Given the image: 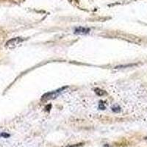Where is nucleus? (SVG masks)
<instances>
[{
    "label": "nucleus",
    "instance_id": "nucleus-6",
    "mask_svg": "<svg viewBox=\"0 0 147 147\" xmlns=\"http://www.w3.org/2000/svg\"><path fill=\"white\" fill-rule=\"evenodd\" d=\"M0 137L4 138H7L10 137V135L6 133V132H2V133H0Z\"/></svg>",
    "mask_w": 147,
    "mask_h": 147
},
{
    "label": "nucleus",
    "instance_id": "nucleus-3",
    "mask_svg": "<svg viewBox=\"0 0 147 147\" xmlns=\"http://www.w3.org/2000/svg\"><path fill=\"white\" fill-rule=\"evenodd\" d=\"M90 31V28H88V27H77L74 29V33L76 34V35H86V34H88Z\"/></svg>",
    "mask_w": 147,
    "mask_h": 147
},
{
    "label": "nucleus",
    "instance_id": "nucleus-8",
    "mask_svg": "<svg viewBox=\"0 0 147 147\" xmlns=\"http://www.w3.org/2000/svg\"><path fill=\"white\" fill-rule=\"evenodd\" d=\"M81 145H82V144H77V145L70 146H67V147H78V146H81Z\"/></svg>",
    "mask_w": 147,
    "mask_h": 147
},
{
    "label": "nucleus",
    "instance_id": "nucleus-7",
    "mask_svg": "<svg viewBox=\"0 0 147 147\" xmlns=\"http://www.w3.org/2000/svg\"><path fill=\"white\" fill-rule=\"evenodd\" d=\"M99 108L100 110H105V106L104 105V102L102 101H100L99 103Z\"/></svg>",
    "mask_w": 147,
    "mask_h": 147
},
{
    "label": "nucleus",
    "instance_id": "nucleus-5",
    "mask_svg": "<svg viewBox=\"0 0 147 147\" xmlns=\"http://www.w3.org/2000/svg\"><path fill=\"white\" fill-rule=\"evenodd\" d=\"M112 111L115 113H119L121 111V108L119 106H114L112 107Z\"/></svg>",
    "mask_w": 147,
    "mask_h": 147
},
{
    "label": "nucleus",
    "instance_id": "nucleus-4",
    "mask_svg": "<svg viewBox=\"0 0 147 147\" xmlns=\"http://www.w3.org/2000/svg\"><path fill=\"white\" fill-rule=\"evenodd\" d=\"M95 92H96V94H98L99 96H102L105 94V91L102 90H101V89H99V88H96Z\"/></svg>",
    "mask_w": 147,
    "mask_h": 147
},
{
    "label": "nucleus",
    "instance_id": "nucleus-1",
    "mask_svg": "<svg viewBox=\"0 0 147 147\" xmlns=\"http://www.w3.org/2000/svg\"><path fill=\"white\" fill-rule=\"evenodd\" d=\"M24 40V39L23 38H21V37L13 38L9 40L6 43L5 47H6V48L8 49H14L16 47H18V46L20 45Z\"/></svg>",
    "mask_w": 147,
    "mask_h": 147
},
{
    "label": "nucleus",
    "instance_id": "nucleus-2",
    "mask_svg": "<svg viewBox=\"0 0 147 147\" xmlns=\"http://www.w3.org/2000/svg\"><path fill=\"white\" fill-rule=\"evenodd\" d=\"M65 88H66V87L54 90V91L48 92V93H47V94H44V95L42 96V100H49V99H55V97H57V96H58V94H60V93H61Z\"/></svg>",
    "mask_w": 147,
    "mask_h": 147
}]
</instances>
